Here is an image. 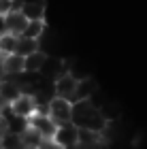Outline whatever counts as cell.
I'll return each instance as SVG.
<instances>
[{
    "label": "cell",
    "mask_w": 147,
    "mask_h": 149,
    "mask_svg": "<svg viewBox=\"0 0 147 149\" xmlns=\"http://www.w3.org/2000/svg\"><path fill=\"white\" fill-rule=\"evenodd\" d=\"M26 24H28V19H26V15L19 9H13L9 11L6 15H2V26H4V32H11V34L19 36L26 28Z\"/></svg>",
    "instance_id": "obj_7"
},
{
    "label": "cell",
    "mask_w": 147,
    "mask_h": 149,
    "mask_svg": "<svg viewBox=\"0 0 147 149\" xmlns=\"http://www.w3.org/2000/svg\"><path fill=\"white\" fill-rule=\"evenodd\" d=\"M9 109L13 115H17V117H24V119H28L32 113L36 111V102H34V96L32 94H19V96L13 100V102L9 104Z\"/></svg>",
    "instance_id": "obj_6"
},
{
    "label": "cell",
    "mask_w": 147,
    "mask_h": 149,
    "mask_svg": "<svg viewBox=\"0 0 147 149\" xmlns=\"http://www.w3.org/2000/svg\"><path fill=\"white\" fill-rule=\"evenodd\" d=\"M4 132H6V119H4V115L0 113V136H2Z\"/></svg>",
    "instance_id": "obj_19"
},
{
    "label": "cell",
    "mask_w": 147,
    "mask_h": 149,
    "mask_svg": "<svg viewBox=\"0 0 147 149\" xmlns=\"http://www.w3.org/2000/svg\"><path fill=\"white\" fill-rule=\"evenodd\" d=\"M53 141L62 147V149H70L77 145V126L72 121H66V124H60L53 132Z\"/></svg>",
    "instance_id": "obj_5"
},
{
    "label": "cell",
    "mask_w": 147,
    "mask_h": 149,
    "mask_svg": "<svg viewBox=\"0 0 147 149\" xmlns=\"http://www.w3.org/2000/svg\"><path fill=\"white\" fill-rule=\"evenodd\" d=\"M75 90H77V79L68 72H62L58 79H53V96L66 98V100H75Z\"/></svg>",
    "instance_id": "obj_4"
},
{
    "label": "cell",
    "mask_w": 147,
    "mask_h": 149,
    "mask_svg": "<svg viewBox=\"0 0 147 149\" xmlns=\"http://www.w3.org/2000/svg\"><path fill=\"white\" fill-rule=\"evenodd\" d=\"M70 121L77 128H85V130H94V132H100L107 126V119L102 117L100 109L90 100H75L72 102Z\"/></svg>",
    "instance_id": "obj_1"
},
{
    "label": "cell",
    "mask_w": 147,
    "mask_h": 149,
    "mask_svg": "<svg viewBox=\"0 0 147 149\" xmlns=\"http://www.w3.org/2000/svg\"><path fill=\"white\" fill-rule=\"evenodd\" d=\"M24 70V58L17 53H6L0 58V74L2 77H13V74Z\"/></svg>",
    "instance_id": "obj_9"
},
{
    "label": "cell",
    "mask_w": 147,
    "mask_h": 149,
    "mask_svg": "<svg viewBox=\"0 0 147 149\" xmlns=\"http://www.w3.org/2000/svg\"><path fill=\"white\" fill-rule=\"evenodd\" d=\"M15 43H17L15 34H11V32H0V58L15 51Z\"/></svg>",
    "instance_id": "obj_15"
},
{
    "label": "cell",
    "mask_w": 147,
    "mask_h": 149,
    "mask_svg": "<svg viewBox=\"0 0 147 149\" xmlns=\"http://www.w3.org/2000/svg\"><path fill=\"white\" fill-rule=\"evenodd\" d=\"M45 30H47V28H45V19H28V24H26L22 36H28V38L38 40L45 34Z\"/></svg>",
    "instance_id": "obj_13"
},
{
    "label": "cell",
    "mask_w": 147,
    "mask_h": 149,
    "mask_svg": "<svg viewBox=\"0 0 147 149\" xmlns=\"http://www.w3.org/2000/svg\"><path fill=\"white\" fill-rule=\"evenodd\" d=\"M36 149H62V147H60L53 139H43L41 143H38V147H36Z\"/></svg>",
    "instance_id": "obj_18"
},
{
    "label": "cell",
    "mask_w": 147,
    "mask_h": 149,
    "mask_svg": "<svg viewBox=\"0 0 147 149\" xmlns=\"http://www.w3.org/2000/svg\"><path fill=\"white\" fill-rule=\"evenodd\" d=\"M19 139H22L24 147H32V149H36V147H38V143L43 141V136H41L38 132H34V130H32L30 126L26 128V130H24L22 134H19Z\"/></svg>",
    "instance_id": "obj_16"
},
{
    "label": "cell",
    "mask_w": 147,
    "mask_h": 149,
    "mask_svg": "<svg viewBox=\"0 0 147 149\" xmlns=\"http://www.w3.org/2000/svg\"><path fill=\"white\" fill-rule=\"evenodd\" d=\"M13 9H19L17 0H0V17L6 15V13L13 11Z\"/></svg>",
    "instance_id": "obj_17"
},
{
    "label": "cell",
    "mask_w": 147,
    "mask_h": 149,
    "mask_svg": "<svg viewBox=\"0 0 147 149\" xmlns=\"http://www.w3.org/2000/svg\"><path fill=\"white\" fill-rule=\"evenodd\" d=\"M36 49H38V40H34V38H28V36H22V34H19V36H17V43H15V51H13V53H17V56L26 58L28 53L36 51Z\"/></svg>",
    "instance_id": "obj_14"
},
{
    "label": "cell",
    "mask_w": 147,
    "mask_h": 149,
    "mask_svg": "<svg viewBox=\"0 0 147 149\" xmlns=\"http://www.w3.org/2000/svg\"><path fill=\"white\" fill-rule=\"evenodd\" d=\"M62 72H66V62L47 53V56H45V62L41 66V70H38V74L45 77V79H49V81H53V79H58Z\"/></svg>",
    "instance_id": "obj_8"
},
{
    "label": "cell",
    "mask_w": 147,
    "mask_h": 149,
    "mask_svg": "<svg viewBox=\"0 0 147 149\" xmlns=\"http://www.w3.org/2000/svg\"><path fill=\"white\" fill-rule=\"evenodd\" d=\"M70 109H72V102L66 98H60V96H53L47 104V115L56 121V126L60 124H66L70 121Z\"/></svg>",
    "instance_id": "obj_2"
},
{
    "label": "cell",
    "mask_w": 147,
    "mask_h": 149,
    "mask_svg": "<svg viewBox=\"0 0 147 149\" xmlns=\"http://www.w3.org/2000/svg\"><path fill=\"white\" fill-rule=\"evenodd\" d=\"M45 53L43 49H36V51H32V53H28V56L24 58V70H28V72H38L41 70V66H43V62H45Z\"/></svg>",
    "instance_id": "obj_12"
},
{
    "label": "cell",
    "mask_w": 147,
    "mask_h": 149,
    "mask_svg": "<svg viewBox=\"0 0 147 149\" xmlns=\"http://www.w3.org/2000/svg\"><path fill=\"white\" fill-rule=\"evenodd\" d=\"M19 11L26 15V19H45V6L43 0H24L19 2Z\"/></svg>",
    "instance_id": "obj_11"
},
{
    "label": "cell",
    "mask_w": 147,
    "mask_h": 149,
    "mask_svg": "<svg viewBox=\"0 0 147 149\" xmlns=\"http://www.w3.org/2000/svg\"><path fill=\"white\" fill-rule=\"evenodd\" d=\"M98 94V83L92 77L77 79V90H75V100H90L92 96ZM72 100V102H75Z\"/></svg>",
    "instance_id": "obj_10"
},
{
    "label": "cell",
    "mask_w": 147,
    "mask_h": 149,
    "mask_svg": "<svg viewBox=\"0 0 147 149\" xmlns=\"http://www.w3.org/2000/svg\"><path fill=\"white\" fill-rule=\"evenodd\" d=\"M28 126L32 128L34 132H38L43 139H53V132H56V121H53L47 113H32L28 117Z\"/></svg>",
    "instance_id": "obj_3"
}]
</instances>
